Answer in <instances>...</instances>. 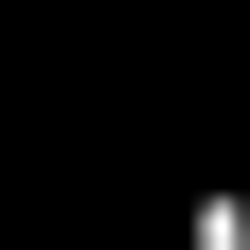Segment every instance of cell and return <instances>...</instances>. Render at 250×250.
<instances>
[{
	"label": "cell",
	"mask_w": 250,
	"mask_h": 250,
	"mask_svg": "<svg viewBox=\"0 0 250 250\" xmlns=\"http://www.w3.org/2000/svg\"><path fill=\"white\" fill-rule=\"evenodd\" d=\"M179 250H250V179H197L179 197Z\"/></svg>",
	"instance_id": "cell-1"
},
{
	"label": "cell",
	"mask_w": 250,
	"mask_h": 250,
	"mask_svg": "<svg viewBox=\"0 0 250 250\" xmlns=\"http://www.w3.org/2000/svg\"><path fill=\"white\" fill-rule=\"evenodd\" d=\"M54 18H107V0H54Z\"/></svg>",
	"instance_id": "cell-2"
},
{
	"label": "cell",
	"mask_w": 250,
	"mask_h": 250,
	"mask_svg": "<svg viewBox=\"0 0 250 250\" xmlns=\"http://www.w3.org/2000/svg\"><path fill=\"white\" fill-rule=\"evenodd\" d=\"M0 18H18V0H0Z\"/></svg>",
	"instance_id": "cell-3"
}]
</instances>
